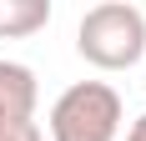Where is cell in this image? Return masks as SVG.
I'll use <instances>...</instances> for the list:
<instances>
[{
    "mask_svg": "<svg viewBox=\"0 0 146 141\" xmlns=\"http://www.w3.org/2000/svg\"><path fill=\"white\" fill-rule=\"evenodd\" d=\"M50 20V0H0V35H30Z\"/></svg>",
    "mask_w": 146,
    "mask_h": 141,
    "instance_id": "277c9868",
    "label": "cell"
},
{
    "mask_svg": "<svg viewBox=\"0 0 146 141\" xmlns=\"http://www.w3.org/2000/svg\"><path fill=\"white\" fill-rule=\"evenodd\" d=\"M76 45H81V56L91 66H106V70H121L131 61H141V51H146L141 5H131V0H96L81 15V25H76Z\"/></svg>",
    "mask_w": 146,
    "mask_h": 141,
    "instance_id": "6da1fadb",
    "label": "cell"
},
{
    "mask_svg": "<svg viewBox=\"0 0 146 141\" xmlns=\"http://www.w3.org/2000/svg\"><path fill=\"white\" fill-rule=\"evenodd\" d=\"M30 111H35V70L25 61L0 56V126L30 121Z\"/></svg>",
    "mask_w": 146,
    "mask_h": 141,
    "instance_id": "3957f363",
    "label": "cell"
},
{
    "mask_svg": "<svg viewBox=\"0 0 146 141\" xmlns=\"http://www.w3.org/2000/svg\"><path fill=\"white\" fill-rule=\"evenodd\" d=\"M121 96L106 81H76L50 106V141H116Z\"/></svg>",
    "mask_w": 146,
    "mask_h": 141,
    "instance_id": "7a4b0ae2",
    "label": "cell"
},
{
    "mask_svg": "<svg viewBox=\"0 0 146 141\" xmlns=\"http://www.w3.org/2000/svg\"><path fill=\"white\" fill-rule=\"evenodd\" d=\"M126 141H146V111H141V116L131 121V131H126Z\"/></svg>",
    "mask_w": 146,
    "mask_h": 141,
    "instance_id": "8992f818",
    "label": "cell"
},
{
    "mask_svg": "<svg viewBox=\"0 0 146 141\" xmlns=\"http://www.w3.org/2000/svg\"><path fill=\"white\" fill-rule=\"evenodd\" d=\"M0 141H45L35 121H15V126H0Z\"/></svg>",
    "mask_w": 146,
    "mask_h": 141,
    "instance_id": "5b68a950",
    "label": "cell"
}]
</instances>
